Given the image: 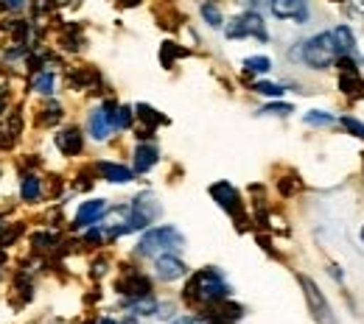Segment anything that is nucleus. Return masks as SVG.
Here are the masks:
<instances>
[{
    "label": "nucleus",
    "instance_id": "9d476101",
    "mask_svg": "<svg viewBox=\"0 0 364 324\" xmlns=\"http://www.w3.org/2000/svg\"><path fill=\"white\" fill-rule=\"evenodd\" d=\"M87 129H90V135L95 140H107L112 135V118H109V109H107V104L101 106V109H92L90 112V121H87Z\"/></svg>",
    "mask_w": 364,
    "mask_h": 324
},
{
    "label": "nucleus",
    "instance_id": "473e14b6",
    "mask_svg": "<svg viewBox=\"0 0 364 324\" xmlns=\"http://www.w3.org/2000/svg\"><path fill=\"white\" fill-rule=\"evenodd\" d=\"M171 324H193V319H177V322H171Z\"/></svg>",
    "mask_w": 364,
    "mask_h": 324
},
{
    "label": "nucleus",
    "instance_id": "6ab92c4d",
    "mask_svg": "<svg viewBox=\"0 0 364 324\" xmlns=\"http://www.w3.org/2000/svg\"><path fill=\"white\" fill-rule=\"evenodd\" d=\"M20 196H23V201H40V196H43V187H40V179H37L34 174L23 179Z\"/></svg>",
    "mask_w": 364,
    "mask_h": 324
},
{
    "label": "nucleus",
    "instance_id": "f704fd0d",
    "mask_svg": "<svg viewBox=\"0 0 364 324\" xmlns=\"http://www.w3.org/2000/svg\"><path fill=\"white\" fill-rule=\"evenodd\" d=\"M98 324H118V322H112V319H101Z\"/></svg>",
    "mask_w": 364,
    "mask_h": 324
},
{
    "label": "nucleus",
    "instance_id": "412c9836",
    "mask_svg": "<svg viewBox=\"0 0 364 324\" xmlns=\"http://www.w3.org/2000/svg\"><path fill=\"white\" fill-rule=\"evenodd\" d=\"M137 115H140V121H143L146 126H151V129L166 123V118H163V115H160L154 106H149V104H137Z\"/></svg>",
    "mask_w": 364,
    "mask_h": 324
},
{
    "label": "nucleus",
    "instance_id": "20e7f679",
    "mask_svg": "<svg viewBox=\"0 0 364 324\" xmlns=\"http://www.w3.org/2000/svg\"><path fill=\"white\" fill-rule=\"evenodd\" d=\"M297 282H300V288H303V296H306V302H309V313L314 316V322L336 324L333 313H331V305H328V299L322 296V291H319L317 282H314L311 277H306V274H300Z\"/></svg>",
    "mask_w": 364,
    "mask_h": 324
},
{
    "label": "nucleus",
    "instance_id": "bb28decb",
    "mask_svg": "<svg viewBox=\"0 0 364 324\" xmlns=\"http://www.w3.org/2000/svg\"><path fill=\"white\" fill-rule=\"evenodd\" d=\"M180 56H185V50H182V48H174V43H166V45H163V53H160L163 65H171V59H180Z\"/></svg>",
    "mask_w": 364,
    "mask_h": 324
},
{
    "label": "nucleus",
    "instance_id": "39448f33",
    "mask_svg": "<svg viewBox=\"0 0 364 324\" xmlns=\"http://www.w3.org/2000/svg\"><path fill=\"white\" fill-rule=\"evenodd\" d=\"M225 31H228L230 40H244V37H255V40H261V43L269 40L267 26H264V17H261L258 11H244L241 17H235V20L230 23Z\"/></svg>",
    "mask_w": 364,
    "mask_h": 324
},
{
    "label": "nucleus",
    "instance_id": "f03ea898",
    "mask_svg": "<svg viewBox=\"0 0 364 324\" xmlns=\"http://www.w3.org/2000/svg\"><path fill=\"white\" fill-rule=\"evenodd\" d=\"M182 246H185V238L180 235V230H174V227H154V230H149L143 238H140V243H137V255H143V257H151V255H168V252H180Z\"/></svg>",
    "mask_w": 364,
    "mask_h": 324
},
{
    "label": "nucleus",
    "instance_id": "f8f14e48",
    "mask_svg": "<svg viewBox=\"0 0 364 324\" xmlns=\"http://www.w3.org/2000/svg\"><path fill=\"white\" fill-rule=\"evenodd\" d=\"M241 308L238 305H232V302H213V311H210V316H205V324H232L241 319Z\"/></svg>",
    "mask_w": 364,
    "mask_h": 324
},
{
    "label": "nucleus",
    "instance_id": "aec40b11",
    "mask_svg": "<svg viewBox=\"0 0 364 324\" xmlns=\"http://www.w3.org/2000/svg\"><path fill=\"white\" fill-rule=\"evenodd\" d=\"M199 11H202V17H205V23L210 26V28H222L225 26V20H222V11H219V6L216 3H202L199 6Z\"/></svg>",
    "mask_w": 364,
    "mask_h": 324
},
{
    "label": "nucleus",
    "instance_id": "423d86ee",
    "mask_svg": "<svg viewBox=\"0 0 364 324\" xmlns=\"http://www.w3.org/2000/svg\"><path fill=\"white\" fill-rule=\"evenodd\" d=\"M154 218H160V204H157V199H154L151 193H140L135 201H132V207H129V224H132L135 230H143V227H149Z\"/></svg>",
    "mask_w": 364,
    "mask_h": 324
},
{
    "label": "nucleus",
    "instance_id": "e433bc0d",
    "mask_svg": "<svg viewBox=\"0 0 364 324\" xmlns=\"http://www.w3.org/2000/svg\"><path fill=\"white\" fill-rule=\"evenodd\" d=\"M362 238H364V230H362Z\"/></svg>",
    "mask_w": 364,
    "mask_h": 324
},
{
    "label": "nucleus",
    "instance_id": "a211bd4d",
    "mask_svg": "<svg viewBox=\"0 0 364 324\" xmlns=\"http://www.w3.org/2000/svg\"><path fill=\"white\" fill-rule=\"evenodd\" d=\"M339 90H342L345 95H362L364 82H362V76H359V70H356V67L342 70V76H339Z\"/></svg>",
    "mask_w": 364,
    "mask_h": 324
},
{
    "label": "nucleus",
    "instance_id": "a878e982",
    "mask_svg": "<svg viewBox=\"0 0 364 324\" xmlns=\"http://www.w3.org/2000/svg\"><path fill=\"white\" fill-rule=\"evenodd\" d=\"M342 126L353 135V138H359V140H364V123L362 121H356V118H350V115H345L342 118Z\"/></svg>",
    "mask_w": 364,
    "mask_h": 324
},
{
    "label": "nucleus",
    "instance_id": "f257e3e1",
    "mask_svg": "<svg viewBox=\"0 0 364 324\" xmlns=\"http://www.w3.org/2000/svg\"><path fill=\"white\" fill-rule=\"evenodd\" d=\"M230 296V285L225 282L219 269H202L196 272L188 288H185V299L191 302H199V305H213V302H222Z\"/></svg>",
    "mask_w": 364,
    "mask_h": 324
},
{
    "label": "nucleus",
    "instance_id": "4be33fe9",
    "mask_svg": "<svg viewBox=\"0 0 364 324\" xmlns=\"http://www.w3.org/2000/svg\"><path fill=\"white\" fill-rule=\"evenodd\" d=\"M129 308L135 311L137 316H151V313L157 311V302H154V299H151V294H149V296H140V299H132V302H129Z\"/></svg>",
    "mask_w": 364,
    "mask_h": 324
},
{
    "label": "nucleus",
    "instance_id": "7c9ffc66",
    "mask_svg": "<svg viewBox=\"0 0 364 324\" xmlns=\"http://www.w3.org/2000/svg\"><path fill=\"white\" fill-rule=\"evenodd\" d=\"M6 6H9L11 11H20V9H26V0H6Z\"/></svg>",
    "mask_w": 364,
    "mask_h": 324
},
{
    "label": "nucleus",
    "instance_id": "393cba45",
    "mask_svg": "<svg viewBox=\"0 0 364 324\" xmlns=\"http://www.w3.org/2000/svg\"><path fill=\"white\" fill-rule=\"evenodd\" d=\"M53 87H56V79H53V73H40L37 79H34V90L43 95H50L53 93Z\"/></svg>",
    "mask_w": 364,
    "mask_h": 324
},
{
    "label": "nucleus",
    "instance_id": "0eeeda50",
    "mask_svg": "<svg viewBox=\"0 0 364 324\" xmlns=\"http://www.w3.org/2000/svg\"><path fill=\"white\" fill-rule=\"evenodd\" d=\"M269 9L277 20H289L294 26L309 23V0H269Z\"/></svg>",
    "mask_w": 364,
    "mask_h": 324
},
{
    "label": "nucleus",
    "instance_id": "c9c22d12",
    "mask_svg": "<svg viewBox=\"0 0 364 324\" xmlns=\"http://www.w3.org/2000/svg\"><path fill=\"white\" fill-rule=\"evenodd\" d=\"M124 3H127V6H135L137 0H124Z\"/></svg>",
    "mask_w": 364,
    "mask_h": 324
},
{
    "label": "nucleus",
    "instance_id": "7ed1b4c3",
    "mask_svg": "<svg viewBox=\"0 0 364 324\" xmlns=\"http://www.w3.org/2000/svg\"><path fill=\"white\" fill-rule=\"evenodd\" d=\"M303 62L309 65V67H314V70H328L336 59H339V50L333 45V37H331V31H322L317 37H311L309 43H303Z\"/></svg>",
    "mask_w": 364,
    "mask_h": 324
},
{
    "label": "nucleus",
    "instance_id": "c756f323",
    "mask_svg": "<svg viewBox=\"0 0 364 324\" xmlns=\"http://www.w3.org/2000/svg\"><path fill=\"white\" fill-rule=\"evenodd\" d=\"M264 112H267V115H289L291 106H289V104H272V106H267Z\"/></svg>",
    "mask_w": 364,
    "mask_h": 324
},
{
    "label": "nucleus",
    "instance_id": "c85d7f7f",
    "mask_svg": "<svg viewBox=\"0 0 364 324\" xmlns=\"http://www.w3.org/2000/svg\"><path fill=\"white\" fill-rule=\"evenodd\" d=\"M59 118H62V106H56V104H53V106H48V109H46V118H43V123H56Z\"/></svg>",
    "mask_w": 364,
    "mask_h": 324
},
{
    "label": "nucleus",
    "instance_id": "72a5a7b5",
    "mask_svg": "<svg viewBox=\"0 0 364 324\" xmlns=\"http://www.w3.org/2000/svg\"><path fill=\"white\" fill-rule=\"evenodd\" d=\"M356 9H359V11L364 14V0H356Z\"/></svg>",
    "mask_w": 364,
    "mask_h": 324
},
{
    "label": "nucleus",
    "instance_id": "2eb2a0df",
    "mask_svg": "<svg viewBox=\"0 0 364 324\" xmlns=\"http://www.w3.org/2000/svg\"><path fill=\"white\" fill-rule=\"evenodd\" d=\"M118 291L132 296V299H140V296H149L151 294V282L143 277V274H129L124 282H118Z\"/></svg>",
    "mask_w": 364,
    "mask_h": 324
},
{
    "label": "nucleus",
    "instance_id": "5701e85b",
    "mask_svg": "<svg viewBox=\"0 0 364 324\" xmlns=\"http://www.w3.org/2000/svg\"><path fill=\"white\" fill-rule=\"evenodd\" d=\"M244 70H250V73H269L272 62L267 56H250V59H244Z\"/></svg>",
    "mask_w": 364,
    "mask_h": 324
},
{
    "label": "nucleus",
    "instance_id": "1a4fd4ad",
    "mask_svg": "<svg viewBox=\"0 0 364 324\" xmlns=\"http://www.w3.org/2000/svg\"><path fill=\"white\" fill-rule=\"evenodd\" d=\"M154 269H157V277L166 279V282H174V279H182L188 274V266L182 263L180 257H174V252L160 255L157 263H154Z\"/></svg>",
    "mask_w": 364,
    "mask_h": 324
},
{
    "label": "nucleus",
    "instance_id": "4468645a",
    "mask_svg": "<svg viewBox=\"0 0 364 324\" xmlns=\"http://www.w3.org/2000/svg\"><path fill=\"white\" fill-rule=\"evenodd\" d=\"M98 174L107 179V182H115V185H127L135 179V171L118 165V162H98Z\"/></svg>",
    "mask_w": 364,
    "mask_h": 324
},
{
    "label": "nucleus",
    "instance_id": "ddd939ff",
    "mask_svg": "<svg viewBox=\"0 0 364 324\" xmlns=\"http://www.w3.org/2000/svg\"><path fill=\"white\" fill-rule=\"evenodd\" d=\"M107 213V204L101 201V199H92V201H85L82 207H79V213H76V221H73V227H90V224H95L101 216Z\"/></svg>",
    "mask_w": 364,
    "mask_h": 324
},
{
    "label": "nucleus",
    "instance_id": "cd10ccee",
    "mask_svg": "<svg viewBox=\"0 0 364 324\" xmlns=\"http://www.w3.org/2000/svg\"><path fill=\"white\" fill-rule=\"evenodd\" d=\"M255 93L272 95V98H277V95H283V87H277V84H269V82H258V84H255Z\"/></svg>",
    "mask_w": 364,
    "mask_h": 324
},
{
    "label": "nucleus",
    "instance_id": "f3484780",
    "mask_svg": "<svg viewBox=\"0 0 364 324\" xmlns=\"http://www.w3.org/2000/svg\"><path fill=\"white\" fill-rule=\"evenodd\" d=\"M331 37H333V45L339 50V56H350L356 50V37H353L350 26H336L331 31Z\"/></svg>",
    "mask_w": 364,
    "mask_h": 324
},
{
    "label": "nucleus",
    "instance_id": "b1692460",
    "mask_svg": "<svg viewBox=\"0 0 364 324\" xmlns=\"http://www.w3.org/2000/svg\"><path fill=\"white\" fill-rule=\"evenodd\" d=\"M336 118L331 112H322V109H314V112H306V123L311 126H331Z\"/></svg>",
    "mask_w": 364,
    "mask_h": 324
},
{
    "label": "nucleus",
    "instance_id": "6e6552de",
    "mask_svg": "<svg viewBox=\"0 0 364 324\" xmlns=\"http://www.w3.org/2000/svg\"><path fill=\"white\" fill-rule=\"evenodd\" d=\"M210 196L216 199V204L230 213V216H241V196H238V190L230 185V182H216V185H210Z\"/></svg>",
    "mask_w": 364,
    "mask_h": 324
},
{
    "label": "nucleus",
    "instance_id": "9b49d317",
    "mask_svg": "<svg viewBox=\"0 0 364 324\" xmlns=\"http://www.w3.org/2000/svg\"><path fill=\"white\" fill-rule=\"evenodd\" d=\"M56 148H59L65 157H76V154H82V148H85V138H82V132H79L76 126L62 129V132L56 135Z\"/></svg>",
    "mask_w": 364,
    "mask_h": 324
},
{
    "label": "nucleus",
    "instance_id": "dca6fc26",
    "mask_svg": "<svg viewBox=\"0 0 364 324\" xmlns=\"http://www.w3.org/2000/svg\"><path fill=\"white\" fill-rule=\"evenodd\" d=\"M157 157H160L157 145H151V143H140V145L135 148V171L137 174L151 171V168L157 165Z\"/></svg>",
    "mask_w": 364,
    "mask_h": 324
},
{
    "label": "nucleus",
    "instance_id": "2f4dec72",
    "mask_svg": "<svg viewBox=\"0 0 364 324\" xmlns=\"http://www.w3.org/2000/svg\"><path fill=\"white\" fill-rule=\"evenodd\" d=\"M53 3H59V6H70V3H76V0H53Z\"/></svg>",
    "mask_w": 364,
    "mask_h": 324
}]
</instances>
